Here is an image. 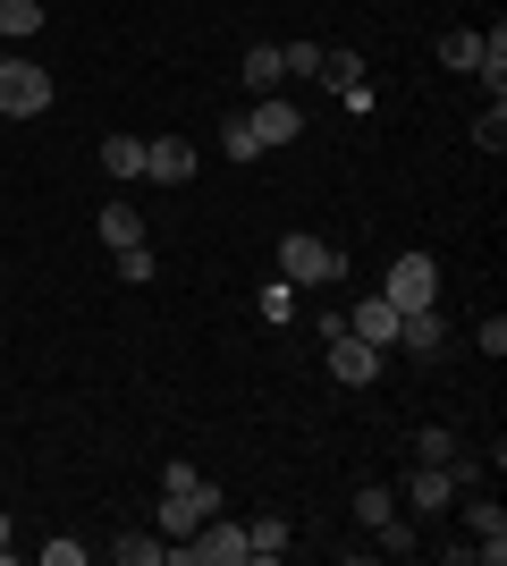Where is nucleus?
I'll return each mask as SVG.
<instances>
[{"label":"nucleus","mask_w":507,"mask_h":566,"mask_svg":"<svg viewBox=\"0 0 507 566\" xmlns=\"http://www.w3.org/2000/svg\"><path fill=\"white\" fill-rule=\"evenodd\" d=\"M169 558H178V566H245V524L203 516L187 542H169Z\"/></svg>","instance_id":"nucleus-1"},{"label":"nucleus","mask_w":507,"mask_h":566,"mask_svg":"<svg viewBox=\"0 0 507 566\" xmlns=\"http://www.w3.org/2000/svg\"><path fill=\"white\" fill-rule=\"evenodd\" d=\"M279 271H288V287H321V280H338V271H347V254H338L330 237L288 229V237H279Z\"/></svg>","instance_id":"nucleus-2"},{"label":"nucleus","mask_w":507,"mask_h":566,"mask_svg":"<svg viewBox=\"0 0 507 566\" xmlns=\"http://www.w3.org/2000/svg\"><path fill=\"white\" fill-rule=\"evenodd\" d=\"M381 296H389L398 313H423V305L440 296V262H432V254H398V262L381 271Z\"/></svg>","instance_id":"nucleus-3"},{"label":"nucleus","mask_w":507,"mask_h":566,"mask_svg":"<svg viewBox=\"0 0 507 566\" xmlns=\"http://www.w3.org/2000/svg\"><path fill=\"white\" fill-rule=\"evenodd\" d=\"M34 111H51V69L0 60V118H34Z\"/></svg>","instance_id":"nucleus-4"},{"label":"nucleus","mask_w":507,"mask_h":566,"mask_svg":"<svg viewBox=\"0 0 507 566\" xmlns=\"http://www.w3.org/2000/svg\"><path fill=\"white\" fill-rule=\"evenodd\" d=\"M203 516H220V482L203 473V482H187V491H169L161 499V542H187Z\"/></svg>","instance_id":"nucleus-5"},{"label":"nucleus","mask_w":507,"mask_h":566,"mask_svg":"<svg viewBox=\"0 0 507 566\" xmlns=\"http://www.w3.org/2000/svg\"><path fill=\"white\" fill-rule=\"evenodd\" d=\"M330 373L347 389H363V380H381V347H363L356 331H330Z\"/></svg>","instance_id":"nucleus-6"},{"label":"nucleus","mask_w":507,"mask_h":566,"mask_svg":"<svg viewBox=\"0 0 507 566\" xmlns=\"http://www.w3.org/2000/svg\"><path fill=\"white\" fill-rule=\"evenodd\" d=\"M145 178L187 187V178H194V144H187V136H152V144H145Z\"/></svg>","instance_id":"nucleus-7"},{"label":"nucleus","mask_w":507,"mask_h":566,"mask_svg":"<svg viewBox=\"0 0 507 566\" xmlns=\"http://www.w3.org/2000/svg\"><path fill=\"white\" fill-rule=\"evenodd\" d=\"M398 347H406L414 364L448 347V322H440V305H423V313H398Z\"/></svg>","instance_id":"nucleus-8"},{"label":"nucleus","mask_w":507,"mask_h":566,"mask_svg":"<svg viewBox=\"0 0 507 566\" xmlns=\"http://www.w3.org/2000/svg\"><path fill=\"white\" fill-rule=\"evenodd\" d=\"M448 499H457V482H448V465H414V473H406V507H414V516H440Z\"/></svg>","instance_id":"nucleus-9"},{"label":"nucleus","mask_w":507,"mask_h":566,"mask_svg":"<svg viewBox=\"0 0 507 566\" xmlns=\"http://www.w3.org/2000/svg\"><path fill=\"white\" fill-rule=\"evenodd\" d=\"M465 524H474V558L499 566V558H507V516H499V499H474V507H465Z\"/></svg>","instance_id":"nucleus-10"},{"label":"nucleus","mask_w":507,"mask_h":566,"mask_svg":"<svg viewBox=\"0 0 507 566\" xmlns=\"http://www.w3.org/2000/svg\"><path fill=\"white\" fill-rule=\"evenodd\" d=\"M347 331H356L363 347H398V305H389V296H363V305H356V322H347Z\"/></svg>","instance_id":"nucleus-11"},{"label":"nucleus","mask_w":507,"mask_h":566,"mask_svg":"<svg viewBox=\"0 0 507 566\" xmlns=\"http://www.w3.org/2000/svg\"><path fill=\"white\" fill-rule=\"evenodd\" d=\"M245 127L263 136V153H271V144H296V136H305V118H296V111H288V102H279V94H263V111L245 118Z\"/></svg>","instance_id":"nucleus-12"},{"label":"nucleus","mask_w":507,"mask_h":566,"mask_svg":"<svg viewBox=\"0 0 507 566\" xmlns=\"http://www.w3.org/2000/svg\"><path fill=\"white\" fill-rule=\"evenodd\" d=\"M237 76L254 85V94H279V85H288V69H279V43H254V51L237 60Z\"/></svg>","instance_id":"nucleus-13"},{"label":"nucleus","mask_w":507,"mask_h":566,"mask_svg":"<svg viewBox=\"0 0 507 566\" xmlns=\"http://www.w3.org/2000/svg\"><path fill=\"white\" fill-rule=\"evenodd\" d=\"M102 245L119 254V245H145V212L136 203H102Z\"/></svg>","instance_id":"nucleus-14"},{"label":"nucleus","mask_w":507,"mask_h":566,"mask_svg":"<svg viewBox=\"0 0 507 566\" xmlns=\"http://www.w3.org/2000/svg\"><path fill=\"white\" fill-rule=\"evenodd\" d=\"M102 169L110 178H145V136H102Z\"/></svg>","instance_id":"nucleus-15"},{"label":"nucleus","mask_w":507,"mask_h":566,"mask_svg":"<svg viewBox=\"0 0 507 566\" xmlns=\"http://www.w3.org/2000/svg\"><path fill=\"white\" fill-rule=\"evenodd\" d=\"M245 558H288V516H263V524H245Z\"/></svg>","instance_id":"nucleus-16"},{"label":"nucleus","mask_w":507,"mask_h":566,"mask_svg":"<svg viewBox=\"0 0 507 566\" xmlns=\"http://www.w3.org/2000/svg\"><path fill=\"white\" fill-rule=\"evenodd\" d=\"M0 34H9V43L43 34V0H0Z\"/></svg>","instance_id":"nucleus-17"},{"label":"nucleus","mask_w":507,"mask_h":566,"mask_svg":"<svg viewBox=\"0 0 507 566\" xmlns=\"http://www.w3.org/2000/svg\"><path fill=\"white\" fill-rule=\"evenodd\" d=\"M389 516H398V491H381V482H363V491H356V524L372 533V524H389Z\"/></svg>","instance_id":"nucleus-18"},{"label":"nucleus","mask_w":507,"mask_h":566,"mask_svg":"<svg viewBox=\"0 0 507 566\" xmlns=\"http://www.w3.org/2000/svg\"><path fill=\"white\" fill-rule=\"evenodd\" d=\"M474 60H483V34H440V69H474Z\"/></svg>","instance_id":"nucleus-19"},{"label":"nucleus","mask_w":507,"mask_h":566,"mask_svg":"<svg viewBox=\"0 0 507 566\" xmlns=\"http://www.w3.org/2000/svg\"><path fill=\"white\" fill-rule=\"evenodd\" d=\"M220 153H229V161H263V136H254L245 118H229V127H220Z\"/></svg>","instance_id":"nucleus-20"},{"label":"nucleus","mask_w":507,"mask_h":566,"mask_svg":"<svg viewBox=\"0 0 507 566\" xmlns=\"http://www.w3.org/2000/svg\"><path fill=\"white\" fill-rule=\"evenodd\" d=\"M110 558H119V566H161V558H169V542H152V533H127Z\"/></svg>","instance_id":"nucleus-21"},{"label":"nucleus","mask_w":507,"mask_h":566,"mask_svg":"<svg viewBox=\"0 0 507 566\" xmlns=\"http://www.w3.org/2000/svg\"><path fill=\"white\" fill-rule=\"evenodd\" d=\"M372 542H381L389 558H414V549H423V533H414V524H398V516H389V524H372Z\"/></svg>","instance_id":"nucleus-22"},{"label":"nucleus","mask_w":507,"mask_h":566,"mask_svg":"<svg viewBox=\"0 0 507 566\" xmlns=\"http://www.w3.org/2000/svg\"><path fill=\"white\" fill-rule=\"evenodd\" d=\"M321 76L347 94V85H363V60H356V51H321Z\"/></svg>","instance_id":"nucleus-23"},{"label":"nucleus","mask_w":507,"mask_h":566,"mask_svg":"<svg viewBox=\"0 0 507 566\" xmlns=\"http://www.w3.org/2000/svg\"><path fill=\"white\" fill-rule=\"evenodd\" d=\"M110 271H119L127 287H145V280H152V245H119V262H110Z\"/></svg>","instance_id":"nucleus-24"},{"label":"nucleus","mask_w":507,"mask_h":566,"mask_svg":"<svg viewBox=\"0 0 507 566\" xmlns=\"http://www.w3.org/2000/svg\"><path fill=\"white\" fill-rule=\"evenodd\" d=\"M263 322H296V287H288V280L263 287Z\"/></svg>","instance_id":"nucleus-25"},{"label":"nucleus","mask_w":507,"mask_h":566,"mask_svg":"<svg viewBox=\"0 0 507 566\" xmlns=\"http://www.w3.org/2000/svg\"><path fill=\"white\" fill-rule=\"evenodd\" d=\"M279 69H288V76H321V43H288V51H279Z\"/></svg>","instance_id":"nucleus-26"},{"label":"nucleus","mask_w":507,"mask_h":566,"mask_svg":"<svg viewBox=\"0 0 507 566\" xmlns=\"http://www.w3.org/2000/svg\"><path fill=\"white\" fill-rule=\"evenodd\" d=\"M474 144H483V153H499V144H507V111H499V102L474 118Z\"/></svg>","instance_id":"nucleus-27"},{"label":"nucleus","mask_w":507,"mask_h":566,"mask_svg":"<svg viewBox=\"0 0 507 566\" xmlns=\"http://www.w3.org/2000/svg\"><path fill=\"white\" fill-rule=\"evenodd\" d=\"M448 457H457V440H448V431H423V440H414V465H448Z\"/></svg>","instance_id":"nucleus-28"},{"label":"nucleus","mask_w":507,"mask_h":566,"mask_svg":"<svg viewBox=\"0 0 507 566\" xmlns=\"http://www.w3.org/2000/svg\"><path fill=\"white\" fill-rule=\"evenodd\" d=\"M43 566H85V542H43Z\"/></svg>","instance_id":"nucleus-29"},{"label":"nucleus","mask_w":507,"mask_h":566,"mask_svg":"<svg viewBox=\"0 0 507 566\" xmlns=\"http://www.w3.org/2000/svg\"><path fill=\"white\" fill-rule=\"evenodd\" d=\"M9 558H18V542H9V516H0V566H9Z\"/></svg>","instance_id":"nucleus-30"}]
</instances>
